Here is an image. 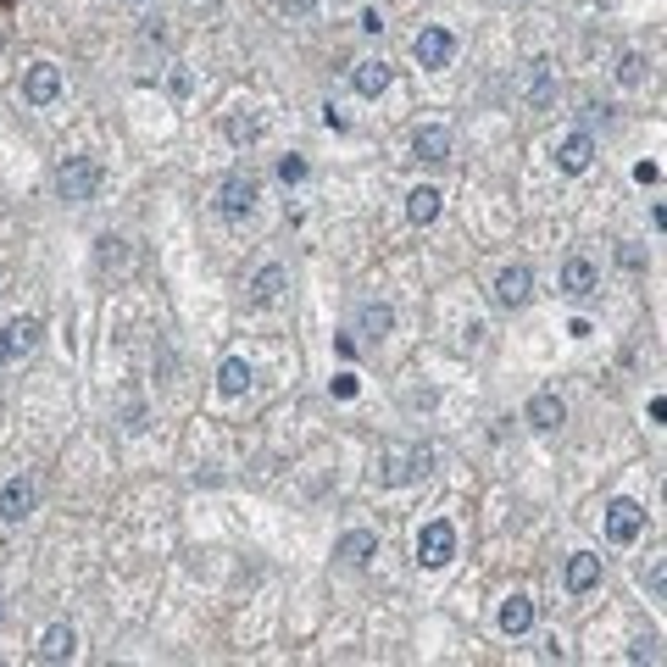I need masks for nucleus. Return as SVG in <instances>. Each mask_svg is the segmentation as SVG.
Here are the masks:
<instances>
[{"mask_svg": "<svg viewBox=\"0 0 667 667\" xmlns=\"http://www.w3.org/2000/svg\"><path fill=\"white\" fill-rule=\"evenodd\" d=\"M435 467V451L417 445V440H385L373 456V484L378 490H401L412 479H423V473Z\"/></svg>", "mask_w": 667, "mask_h": 667, "instance_id": "nucleus-1", "label": "nucleus"}, {"mask_svg": "<svg viewBox=\"0 0 667 667\" xmlns=\"http://www.w3.org/2000/svg\"><path fill=\"white\" fill-rule=\"evenodd\" d=\"M101 184H106V167L95 162V156H67V162L56 167V196H62L67 206L95 201V196H101Z\"/></svg>", "mask_w": 667, "mask_h": 667, "instance_id": "nucleus-2", "label": "nucleus"}, {"mask_svg": "<svg viewBox=\"0 0 667 667\" xmlns=\"http://www.w3.org/2000/svg\"><path fill=\"white\" fill-rule=\"evenodd\" d=\"M256 201H262V184L251 173H228L217 184V217H228V223H246L256 212Z\"/></svg>", "mask_w": 667, "mask_h": 667, "instance_id": "nucleus-3", "label": "nucleus"}, {"mask_svg": "<svg viewBox=\"0 0 667 667\" xmlns=\"http://www.w3.org/2000/svg\"><path fill=\"white\" fill-rule=\"evenodd\" d=\"M490 295H495L501 312H523V306H529V295H534V267L529 262H506L495 273V284H490Z\"/></svg>", "mask_w": 667, "mask_h": 667, "instance_id": "nucleus-4", "label": "nucleus"}, {"mask_svg": "<svg viewBox=\"0 0 667 667\" xmlns=\"http://www.w3.org/2000/svg\"><path fill=\"white\" fill-rule=\"evenodd\" d=\"M412 56H417V67H423V73H440V67H451V56H456V34H451V28H440V23L417 28V39H412Z\"/></svg>", "mask_w": 667, "mask_h": 667, "instance_id": "nucleus-5", "label": "nucleus"}, {"mask_svg": "<svg viewBox=\"0 0 667 667\" xmlns=\"http://www.w3.org/2000/svg\"><path fill=\"white\" fill-rule=\"evenodd\" d=\"M517 95H523V101H529L534 112L556 106V62H551V56H534L529 67L517 73Z\"/></svg>", "mask_w": 667, "mask_h": 667, "instance_id": "nucleus-6", "label": "nucleus"}, {"mask_svg": "<svg viewBox=\"0 0 667 667\" xmlns=\"http://www.w3.org/2000/svg\"><path fill=\"white\" fill-rule=\"evenodd\" d=\"M451 556H456V523H445V517L423 523L417 529V562L423 567H445Z\"/></svg>", "mask_w": 667, "mask_h": 667, "instance_id": "nucleus-7", "label": "nucleus"}, {"mask_svg": "<svg viewBox=\"0 0 667 667\" xmlns=\"http://www.w3.org/2000/svg\"><path fill=\"white\" fill-rule=\"evenodd\" d=\"M284 295H290V267L262 262V267L251 273V306H256V312H273Z\"/></svg>", "mask_w": 667, "mask_h": 667, "instance_id": "nucleus-8", "label": "nucleus"}, {"mask_svg": "<svg viewBox=\"0 0 667 667\" xmlns=\"http://www.w3.org/2000/svg\"><path fill=\"white\" fill-rule=\"evenodd\" d=\"M640 529H645V506L640 501H612L606 506V540L612 545H634Z\"/></svg>", "mask_w": 667, "mask_h": 667, "instance_id": "nucleus-9", "label": "nucleus"}, {"mask_svg": "<svg viewBox=\"0 0 667 667\" xmlns=\"http://www.w3.org/2000/svg\"><path fill=\"white\" fill-rule=\"evenodd\" d=\"M56 95H62V67H56V62L23 67V101H28V106H51Z\"/></svg>", "mask_w": 667, "mask_h": 667, "instance_id": "nucleus-10", "label": "nucleus"}, {"mask_svg": "<svg viewBox=\"0 0 667 667\" xmlns=\"http://www.w3.org/2000/svg\"><path fill=\"white\" fill-rule=\"evenodd\" d=\"M590 162H595V134L590 128H574L556 146V167L567 173V178H579V173H590Z\"/></svg>", "mask_w": 667, "mask_h": 667, "instance_id": "nucleus-11", "label": "nucleus"}, {"mask_svg": "<svg viewBox=\"0 0 667 667\" xmlns=\"http://www.w3.org/2000/svg\"><path fill=\"white\" fill-rule=\"evenodd\" d=\"M562 290L574 295V301H590V295L601 290V267H595L584 251H574V256L562 262Z\"/></svg>", "mask_w": 667, "mask_h": 667, "instance_id": "nucleus-12", "label": "nucleus"}, {"mask_svg": "<svg viewBox=\"0 0 667 667\" xmlns=\"http://www.w3.org/2000/svg\"><path fill=\"white\" fill-rule=\"evenodd\" d=\"M395 334V306L390 301H367L362 312H356V340L362 345H385Z\"/></svg>", "mask_w": 667, "mask_h": 667, "instance_id": "nucleus-13", "label": "nucleus"}, {"mask_svg": "<svg viewBox=\"0 0 667 667\" xmlns=\"http://www.w3.org/2000/svg\"><path fill=\"white\" fill-rule=\"evenodd\" d=\"M390 84H395V67H390L385 56H367V62L351 67V89L362 95V101H378V95H385Z\"/></svg>", "mask_w": 667, "mask_h": 667, "instance_id": "nucleus-14", "label": "nucleus"}, {"mask_svg": "<svg viewBox=\"0 0 667 667\" xmlns=\"http://www.w3.org/2000/svg\"><path fill=\"white\" fill-rule=\"evenodd\" d=\"M523 423L540 428V435H551V428H562V423H567V401H562L556 390H534V395H529V406H523Z\"/></svg>", "mask_w": 667, "mask_h": 667, "instance_id": "nucleus-15", "label": "nucleus"}, {"mask_svg": "<svg viewBox=\"0 0 667 667\" xmlns=\"http://www.w3.org/2000/svg\"><path fill=\"white\" fill-rule=\"evenodd\" d=\"M412 156L428 162V167L451 162V128H445V123H423V128L412 134Z\"/></svg>", "mask_w": 667, "mask_h": 667, "instance_id": "nucleus-16", "label": "nucleus"}, {"mask_svg": "<svg viewBox=\"0 0 667 667\" xmlns=\"http://www.w3.org/2000/svg\"><path fill=\"white\" fill-rule=\"evenodd\" d=\"M562 584H567V595H590L601 584V556L595 551H574L567 567H562Z\"/></svg>", "mask_w": 667, "mask_h": 667, "instance_id": "nucleus-17", "label": "nucleus"}, {"mask_svg": "<svg viewBox=\"0 0 667 667\" xmlns=\"http://www.w3.org/2000/svg\"><path fill=\"white\" fill-rule=\"evenodd\" d=\"M378 556V534L373 529H345L340 540H334V562L340 567H367Z\"/></svg>", "mask_w": 667, "mask_h": 667, "instance_id": "nucleus-18", "label": "nucleus"}, {"mask_svg": "<svg viewBox=\"0 0 667 667\" xmlns=\"http://www.w3.org/2000/svg\"><path fill=\"white\" fill-rule=\"evenodd\" d=\"M39 334H45L39 317H12L7 328H0V340H7V356H12V362L34 356V351H39Z\"/></svg>", "mask_w": 667, "mask_h": 667, "instance_id": "nucleus-19", "label": "nucleus"}, {"mask_svg": "<svg viewBox=\"0 0 667 667\" xmlns=\"http://www.w3.org/2000/svg\"><path fill=\"white\" fill-rule=\"evenodd\" d=\"M34 479H23V473H17V479H7V484H0V517H7V523H23L28 512H34Z\"/></svg>", "mask_w": 667, "mask_h": 667, "instance_id": "nucleus-20", "label": "nucleus"}, {"mask_svg": "<svg viewBox=\"0 0 667 667\" xmlns=\"http://www.w3.org/2000/svg\"><path fill=\"white\" fill-rule=\"evenodd\" d=\"M78 656V634L67 624H51L39 634V662H73Z\"/></svg>", "mask_w": 667, "mask_h": 667, "instance_id": "nucleus-21", "label": "nucleus"}, {"mask_svg": "<svg viewBox=\"0 0 667 667\" xmlns=\"http://www.w3.org/2000/svg\"><path fill=\"white\" fill-rule=\"evenodd\" d=\"M246 390H251V362H246V356H223V367H217V395L240 401Z\"/></svg>", "mask_w": 667, "mask_h": 667, "instance_id": "nucleus-22", "label": "nucleus"}, {"mask_svg": "<svg viewBox=\"0 0 667 667\" xmlns=\"http://www.w3.org/2000/svg\"><path fill=\"white\" fill-rule=\"evenodd\" d=\"M495 624H501V634H529L534 629V601L529 595H512V601H501V617H495Z\"/></svg>", "mask_w": 667, "mask_h": 667, "instance_id": "nucleus-23", "label": "nucleus"}, {"mask_svg": "<svg viewBox=\"0 0 667 667\" xmlns=\"http://www.w3.org/2000/svg\"><path fill=\"white\" fill-rule=\"evenodd\" d=\"M406 217H412L417 228L435 223V217H440V189H435V184H417L412 196H406Z\"/></svg>", "mask_w": 667, "mask_h": 667, "instance_id": "nucleus-24", "label": "nucleus"}, {"mask_svg": "<svg viewBox=\"0 0 667 667\" xmlns=\"http://www.w3.org/2000/svg\"><path fill=\"white\" fill-rule=\"evenodd\" d=\"M223 134H228V146H256V139L267 134V123L251 117V112H234V117L223 123Z\"/></svg>", "mask_w": 667, "mask_h": 667, "instance_id": "nucleus-25", "label": "nucleus"}, {"mask_svg": "<svg viewBox=\"0 0 667 667\" xmlns=\"http://www.w3.org/2000/svg\"><path fill=\"white\" fill-rule=\"evenodd\" d=\"M645 73H651V62H645V51H624V56H617V84H624V89H634V84H645Z\"/></svg>", "mask_w": 667, "mask_h": 667, "instance_id": "nucleus-26", "label": "nucleus"}, {"mask_svg": "<svg viewBox=\"0 0 667 667\" xmlns=\"http://www.w3.org/2000/svg\"><path fill=\"white\" fill-rule=\"evenodd\" d=\"M273 173H278V184H301V178H306V156H295V151H290V156H278V167H273Z\"/></svg>", "mask_w": 667, "mask_h": 667, "instance_id": "nucleus-27", "label": "nucleus"}, {"mask_svg": "<svg viewBox=\"0 0 667 667\" xmlns=\"http://www.w3.org/2000/svg\"><path fill=\"white\" fill-rule=\"evenodd\" d=\"M640 579H645V590H651V595H662V590H667V567H662V562H651Z\"/></svg>", "mask_w": 667, "mask_h": 667, "instance_id": "nucleus-28", "label": "nucleus"}, {"mask_svg": "<svg viewBox=\"0 0 667 667\" xmlns=\"http://www.w3.org/2000/svg\"><path fill=\"white\" fill-rule=\"evenodd\" d=\"M617 262H624L629 273H645V251L640 246H617Z\"/></svg>", "mask_w": 667, "mask_h": 667, "instance_id": "nucleus-29", "label": "nucleus"}, {"mask_svg": "<svg viewBox=\"0 0 667 667\" xmlns=\"http://www.w3.org/2000/svg\"><path fill=\"white\" fill-rule=\"evenodd\" d=\"M117 262H123V240L106 234V240H101V267H117Z\"/></svg>", "mask_w": 667, "mask_h": 667, "instance_id": "nucleus-30", "label": "nucleus"}, {"mask_svg": "<svg viewBox=\"0 0 667 667\" xmlns=\"http://www.w3.org/2000/svg\"><path fill=\"white\" fill-rule=\"evenodd\" d=\"M356 23H362V34H385V17H378V7H367Z\"/></svg>", "mask_w": 667, "mask_h": 667, "instance_id": "nucleus-31", "label": "nucleus"}, {"mask_svg": "<svg viewBox=\"0 0 667 667\" xmlns=\"http://www.w3.org/2000/svg\"><path fill=\"white\" fill-rule=\"evenodd\" d=\"M334 395L351 401V395H356V378H351V373H340V378H334Z\"/></svg>", "mask_w": 667, "mask_h": 667, "instance_id": "nucleus-32", "label": "nucleus"}, {"mask_svg": "<svg viewBox=\"0 0 667 667\" xmlns=\"http://www.w3.org/2000/svg\"><path fill=\"white\" fill-rule=\"evenodd\" d=\"M656 178H662L656 162H640V167H634V184H656Z\"/></svg>", "mask_w": 667, "mask_h": 667, "instance_id": "nucleus-33", "label": "nucleus"}, {"mask_svg": "<svg viewBox=\"0 0 667 667\" xmlns=\"http://www.w3.org/2000/svg\"><path fill=\"white\" fill-rule=\"evenodd\" d=\"M317 0H284V12H312Z\"/></svg>", "mask_w": 667, "mask_h": 667, "instance_id": "nucleus-34", "label": "nucleus"}, {"mask_svg": "<svg viewBox=\"0 0 667 667\" xmlns=\"http://www.w3.org/2000/svg\"><path fill=\"white\" fill-rule=\"evenodd\" d=\"M0 367H12V356H7V340H0Z\"/></svg>", "mask_w": 667, "mask_h": 667, "instance_id": "nucleus-35", "label": "nucleus"}]
</instances>
